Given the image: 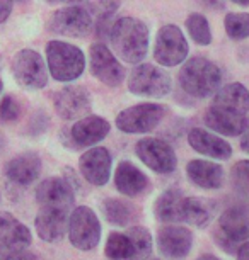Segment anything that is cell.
Instances as JSON below:
<instances>
[{"label": "cell", "instance_id": "1", "mask_svg": "<svg viewBox=\"0 0 249 260\" xmlns=\"http://www.w3.org/2000/svg\"><path fill=\"white\" fill-rule=\"evenodd\" d=\"M109 41L126 63H140L149 51V27L135 17H120L111 26Z\"/></svg>", "mask_w": 249, "mask_h": 260}, {"label": "cell", "instance_id": "2", "mask_svg": "<svg viewBox=\"0 0 249 260\" xmlns=\"http://www.w3.org/2000/svg\"><path fill=\"white\" fill-rule=\"evenodd\" d=\"M179 85L188 95L207 99L222 87V72L207 58H191L179 70Z\"/></svg>", "mask_w": 249, "mask_h": 260}, {"label": "cell", "instance_id": "3", "mask_svg": "<svg viewBox=\"0 0 249 260\" xmlns=\"http://www.w3.org/2000/svg\"><path fill=\"white\" fill-rule=\"evenodd\" d=\"M213 240L227 253H237L249 240V206L234 204L220 214L213 232Z\"/></svg>", "mask_w": 249, "mask_h": 260}, {"label": "cell", "instance_id": "4", "mask_svg": "<svg viewBox=\"0 0 249 260\" xmlns=\"http://www.w3.org/2000/svg\"><path fill=\"white\" fill-rule=\"evenodd\" d=\"M48 72L58 82L77 80L86 68V58L80 48L65 41H50L46 45Z\"/></svg>", "mask_w": 249, "mask_h": 260}, {"label": "cell", "instance_id": "5", "mask_svg": "<svg viewBox=\"0 0 249 260\" xmlns=\"http://www.w3.org/2000/svg\"><path fill=\"white\" fill-rule=\"evenodd\" d=\"M67 233L70 243L77 250L89 252L99 245L101 223L89 206H79V208L72 209L70 216H68Z\"/></svg>", "mask_w": 249, "mask_h": 260}, {"label": "cell", "instance_id": "6", "mask_svg": "<svg viewBox=\"0 0 249 260\" xmlns=\"http://www.w3.org/2000/svg\"><path fill=\"white\" fill-rule=\"evenodd\" d=\"M173 80L171 75L155 65H139L130 72L128 90L139 97L149 99H162L171 92Z\"/></svg>", "mask_w": 249, "mask_h": 260}, {"label": "cell", "instance_id": "7", "mask_svg": "<svg viewBox=\"0 0 249 260\" xmlns=\"http://www.w3.org/2000/svg\"><path fill=\"white\" fill-rule=\"evenodd\" d=\"M165 116V107L154 102H144L126 107L116 116V127L123 133L139 135L155 129Z\"/></svg>", "mask_w": 249, "mask_h": 260}, {"label": "cell", "instance_id": "8", "mask_svg": "<svg viewBox=\"0 0 249 260\" xmlns=\"http://www.w3.org/2000/svg\"><path fill=\"white\" fill-rule=\"evenodd\" d=\"M48 67L34 50H21L12 60V75L22 89L38 90L48 83Z\"/></svg>", "mask_w": 249, "mask_h": 260}, {"label": "cell", "instance_id": "9", "mask_svg": "<svg viewBox=\"0 0 249 260\" xmlns=\"http://www.w3.org/2000/svg\"><path fill=\"white\" fill-rule=\"evenodd\" d=\"M94 27V19L86 7L68 6L53 14L48 31L67 38H86Z\"/></svg>", "mask_w": 249, "mask_h": 260}, {"label": "cell", "instance_id": "10", "mask_svg": "<svg viewBox=\"0 0 249 260\" xmlns=\"http://www.w3.org/2000/svg\"><path fill=\"white\" fill-rule=\"evenodd\" d=\"M188 56V41L183 31L174 24L160 27L155 38L154 58L162 67H176Z\"/></svg>", "mask_w": 249, "mask_h": 260}, {"label": "cell", "instance_id": "11", "mask_svg": "<svg viewBox=\"0 0 249 260\" xmlns=\"http://www.w3.org/2000/svg\"><path fill=\"white\" fill-rule=\"evenodd\" d=\"M36 201L40 208L45 209H57L62 213L70 214L74 209L75 194L74 185L67 179L62 177H48L36 187Z\"/></svg>", "mask_w": 249, "mask_h": 260}, {"label": "cell", "instance_id": "12", "mask_svg": "<svg viewBox=\"0 0 249 260\" xmlns=\"http://www.w3.org/2000/svg\"><path fill=\"white\" fill-rule=\"evenodd\" d=\"M136 156L155 174H173L178 167L174 150L159 138H144L135 145Z\"/></svg>", "mask_w": 249, "mask_h": 260}, {"label": "cell", "instance_id": "13", "mask_svg": "<svg viewBox=\"0 0 249 260\" xmlns=\"http://www.w3.org/2000/svg\"><path fill=\"white\" fill-rule=\"evenodd\" d=\"M91 72L97 80L108 87H118L125 80V68L102 43H94L89 50Z\"/></svg>", "mask_w": 249, "mask_h": 260}, {"label": "cell", "instance_id": "14", "mask_svg": "<svg viewBox=\"0 0 249 260\" xmlns=\"http://www.w3.org/2000/svg\"><path fill=\"white\" fill-rule=\"evenodd\" d=\"M53 106L62 119H82L91 112V95L82 85H67L55 94Z\"/></svg>", "mask_w": 249, "mask_h": 260}, {"label": "cell", "instance_id": "15", "mask_svg": "<svg viewBox=\"0 0 249 260\" xmlns=\"http://www.w3.org/2000/svg\"><path fill=\"white\" fill-rule=\"evenodd\" d=\"M41 174V160L36 153H21L4 167V179L14 189H26Z\"/></svg>", "mask_w": 249, "mask_h": 260}, {"label": "cell", "instance_id": "16", "mask_svg": "<svg viewBox=\"0 0 249 260\" xmlns=\"http://www.w3.org/2000/svg\"><path fill=\"white\" fill-rule=\"evenodd\" d=\"M193 247V233L179 224H165L157 233V248L169 260H183Z\"/></svg>", "mask_w": 249, "mask_h": 260}, {"label": "cell", "instance_id": "17", "mask_svg": "<svg viewBox=\"0 0 249 260\" xmlns=\"http://www.w3.org/2000/svg\"><path fill=\"white\" fill-rule=\"evenodd\" d=\"M111 165H113V158H111L108 148H104V146H94V148L84 151V155L79 158L82 177L97 187L104 185L109 180Z\"/></svg>", "mask_w": 249, "mask_h": 260}, {"label": "cell", "instance_id": "18", "mask_svg": "<svg viewBox=\"0 0 249 260\" xmlns=\"http://www.w3.org/2000/svg\"><path fill=\"white\" fill-rule=\"evenodd\" d=\"M111 129L109 122L99 116H86L75 122L65 133L68 135L72 148H82V146H92L99 143L108 136Z\"/></svg>", "mask_w": 249, "mask_h": 260}, {"label": "cell", "instance_id": "19", "mask_svg": "<svg viewBox=\"0 0 249 260\" xmlns=\"http://www.w3.org/2000/svg\"><path fill=\"white\" fill-rule=\"evenodd\" d=\"M203 121L210 129L215 131L224 136H239L244 135L249 129V117L232 114V112L217 109V107L210 106L205 111Z\"/></svg>", "mask_w": 249, "mask_h": 260}, {"label": "cell", "instance_id": "20", "mask_svg": "<svg viewBox=\"0 0 249 260\" xmlns=\"http://www.w3.org/2000/svg\"><path fill=\"white\" fill-rule=\"evenodd\" d=\"M189 146L202 155H207L215 160H229L232 155V148L227 141H224L220 136L210 133L202 127H193L188 133Z\"/></svg>", "mask_w": 249, "mask_h": 260}, {"label": "cell", "instance_id": "21", "mask_svg": "<svg viewBox=\"0 0 249 260\" xmlns=\"http://www.w3.org/2000/svg\"><path fill=\"white\" fill-rule=\"evenodd\" d=\"M217 109L232 112V114H239V116H247L249 111V90L242 83L234 82V83H227V85L220 87L215 92V97H213L212 104Z\"/></svg>", "mask_w": 249, "mask_h": 260}, {"label": "cell", "instance_id": "22", "mask_svg": "<svg viewBox=\"0 0 249 260\" xmlns=\"http://www.w3.org/2000/svg\"><path fill=\"white\" fill-rule=\"evenodd\" d=\"M68 216L67 213H62V211L57 209H45L40 208L36 214V219H34V228H36V233L43 242L53 243L58 242L67 232L68 226Z\"/></svg>", "mask_w": 249, "mask_h": 260}, {"label": "cell", "instance_id": "23", "mask_svg": "<svg viewBox=\"0 0 249 260\" xmlns=\"http://www.w3.org/2000/svg\"><path fill=\"white\" fill-rule=\"evenodd\" d=\"M115 185L118 192L128 198H136L144 194L149 187V179L131 161H120L115 172Z\"/></svg>", "mask_w": 249, "mask_h": 260}, {"label": "cell", "instance_id": "24", "mask_svg": "<svg viewBox=\"0 0 249 260\" xmlns=\"http://www.w3.org/2000/svg\"><path fill=\"white\" fill-rule=\"evenodd\" d=\"M186 175L195 185L207 190L222 187L224 169L210 160H191L186 165Z\"/></svg>", "mask_w": 249, "mask_h": 260}, {"label": "cell", "instance_id": "25", "mask_svg": "<svg viewBox=\"0 0 249 260\" xmlns=\"http://www.w3.org/2000/svg\"><path fill=\"white\" fill-rule=\"evenodd\" d=\"M184 196L178 189H168L159 196L154 204V214L160 223H183Z\"/></svg>", "mask_w": 249, "mask_h": 260}, {"label": "cell", "instance_id": "26", "mask_svg": "<svg viewBox=\"0 0 249 260\" xmlns=\"http://www.w3.org/2000/svg\"><path fill=\"white\" fill-rule=\"evenodd\" d=\"M0 240L12 250H24L29 248L33 237L26 224H22L12 214L0 213Z\"/></svg>", "mask_w": 249, "mask_h": 260}, {"label": "cell", "instance_id": "27", "mask_svg": "<svg viewBox=\"0 0 249 260\" xmlns=\"http://www.w3.org/2000/svg\"><path fill=\"white\" fill-rule=\"evenodd\" d=\"M215 214V203L202 198H184L183 206V223L191 224L195 228L208 226Z\"/></svg>", "mask_w": 249, "mask_h": 260}, {"label": "cell", "instance_id": "28", "mask_svg": "<svg viewBox=\"0 0 249 260\" xmlns=\"http://www.w3.org/2000/svg\"><path fill=\"white\" fill-rule=\"evenodd\" d=\"M135 208L123 199L108 198L101 203V211L104 218L116 226H128L135 219Z\"/></svg>", "mask_w": 249, "mask_h": 260}, {"label": "cell", "instance_id": "29", "mask_svg": "<svg viewBox=\"0 0 249 260\" xmlns=\"http://www.w3.org/2000/svg\"><path fill=\"white\" fill-rule=\"evenodd\" d=\"M126 235L130 237L131 247H133V255L130 260H147L152 253V235L144 226H131Z\"/></svg>", "mask_w": 249, "mask_h": 260}, {"label": "cell", "instance_id": "30", "mask_svg": "<svg viewBox=\"0 0 249 260\" xmlns=\"http://www.w3.org/2000/svg\"><path fill=\"white\" fill-rule=\"evenodd\" d=\"M104 255L109 260H130L133 255V247H131L128 235L118 232L109 233L108 240H106Z\"/></svg>", "mask_w": 249, "mask_h": 260}, {"label": "cell", "instance_id": "31", "mask_svg": "<svg viewBox=\"0 0 249 260\" xmlns=\"http://www.w3.org/2000/svg\"><path fill=\"white\" fill-rule=\"evenodd\" d=\"M186 27H188L189 36L193 38V41L197 43V45L208 46L210 43H212V32H210L208 21L202 14H197V12L191 14V16L186 19Z\"/></svg>", "mask_w": 249, "mask_h": 260}, {"label": "cell", "instance_id": "32", "mask_svg": "<svg viewBox=\"0 0 249 260\" xmlns=\"http://www.w3.org/2000/svg\"><path fill=\"white\" fill-rule=\"evenodd\" d=\"M226 32L227 36L234 41H241V39L249 38V14L234 12L226 16Z\"/></svg>", "mask_w": 249, "mask_h": 260}, {"label": "cell", "instance_id": "33", "mask_svg": "<svg viewBox=\"0 0 249 260\" xmlns=\"http://www.w3.org/2000/svg\"><path fill=\"white\" fill-rule=\"evenodd\" d=\"M231 182L236 192L249 196V160H239L231 169Z\"/></svg>", "mask_w": 249, "mask_h": 260}, {"label": "cell", "instance_id": "34", "mask_svg": "<svg viewBox=\"0 0 249 260\" xmlns=\"http://www.w3.org/2000/svg\"><path fill=\"white\" fill-rule=\"evenodd\" d=\"M121 0H86V9L94 14L96 17L101 16H113L118 11Z\"/></svg>", "mask_w": 249, "mask_h": 260}, {"label": "cell", "instance_id": "35", "mask_svg": "<svg viewBox=\"0 0 249 260\" xmlns=\"http://www.w3.org/2000/svg\"><path fill=\"white\" fill-rule=\"evenodd\" d=\"M21 116V106H19L17 99H14L12 95H6L0 102V122L9 124L19 119Z\"/></svg>", "mask_w": 249, "mask_h": 260}, {"label": "cell", "instance_id": "36", "mask_svg": "<svg viewBox=\"0 0 249 260\" xmlns=\"http://www.w3.org/2000/svg\"><path fill=\"white\" fill-rule=\"evenodd\" d=\"M6 260H38V257L33 252H29L27 248H24V250H16V252H11Z\"/></svg>", "mask_w": 249, "mask_h": 260}, {"label": "cell", "instance_id": "37", "mask_svg": "<svg viewBox=\"0 0 249 260\" xmlns=\"http://www.w3.org/2000/svg\"><path fill=\"white\" fill-rule=\"evenodd\" d=\"M14 0H0V24L6 22L12 12Z\"/></svg>", "mask_w": 249, "mask_h": 260}, {"label": "cell", "instance_id": "38", "mask_svg": "<svg viewBox=\"0 0 249 260\" xmlns=\"http://www.w3.org/2000/svg\"><path fill=\"white\" fill-rule=\"evenodd\" d=\"M237 260H249V240L247 242H244L241 247L237 250Z\"/></svg>", "mask_w": 249, "mask_h": 260}, {"label": "cell", "instance_id": "39", "mask_svg": "<svg viewBox=\"0 0 249 260\" xmlns=\"http://www.w3.org/2000/svg\"><path fill=\"white\" fill-rule=\"evenodd\" d=\"M202 4L205 7H210V9H224L226 7V4H224V0H202Z\"/></svg>", "mask_w": 249, "mask_h": 260}, {"label": "cell", "instance_id": "40", "mask_svg": "<svg viewBox=\"0 0 249 260\" xmlns=\"http://www.w3.org/2000/svg\"><path fill=\"white\" fill-rule=\"evenodd\" d=\"M11 252H16V250H12L7 243H4L2 240H0V260H6Z\"/></svg>", "mask_w": 249, "mask_h": 260}, {"label": "cell", "instance_id": "41", "mask_svg": "<svg viewBox=\"0 0 249 260\" xmlns=\"http://www.w3.org/2000/svg\"><path fill=\"white\" fill-rule=\"evenodd\" d=\"M241 150L249 153V129L242 135V138H241Z\"/></svg>", "mask_w": 249, "mask_h": 260}, {"label": "cell", "instance_id": "42", "mask_svg": "<svg viewBox=\"0 0 249 260\" xmlns=\"http://www.w3.org/2000/svg\"><path fill=\"white\" fill-rule=\"evenodd\" d=\"M48 4H68V6H72V4H79L82 0H46Z\"/></svg>", "mask_w": 249, "mask_h": 260}, {"label": "cell", "instance_id": "43", "mask_svg": "<svg viewBox=\"0 0 249 260\" xmlns=\"http://www.w3.org/2000/svg\"><path fill=\"white\" fill-rule=\"evenodd\" d=\"M197 260H220V258H217L215 255H202V257H198Z\"/></svg>", "mask_w": 249, "mask_h": 260}, {"label": "cell", "instance_id": "44", "mask_svg": "<svg viewBox=\"0 0 249 260\" xmlns=\"http://www.w3.org/2000/svg\"><path fill=\"white\" fill-rule=\"evenodd\" d=\"M234 4H237V6H242V7H246L249 6V0H232Z\"/></svg>", "mask_w": 249, "mask_h": 260}, {"label": "cell", "instance_id": "45", "mask_svg": "<svg viewBox=\"0 0 249 260\" xmlns=\"http://www.w3.org/2000/svg\"><path fill=\"white\" fill-rule=\"evenodd\" d=\"M2 150H4V136L0 135V151H2Z\"/></svg>", "mask_w": 249, "mask_h": 260}, {"label": "cell", "instance_id": "46", "mask_svg": "<svg viewBox=\"0 0 249 260\" xmlns=\"http://www.w3.org/2000/svg\"><path fill=\"white\" fill-rule=\"evenodd\" d=\"M2 87H4V85H2V80H0V94H2Z\"/></svg>", "mask_w": 249, "mask_h": 260}, {"label": "cell", "instance_id": "47", "mask_svg": "<svg viewBox=\"0 0 249 260\" xmlns=\"http://www.w3.org/2000/svg\"><path fill=\"white\" fill-rule=\"evenodd\" d=\"M16 2H24V0H16Z\"/></svg>", "mask_w": 249, "mask_h": 260}, {"label": "cell", "instance_id": "48", "mask_svg": "<svg viewBox=\"0 0 249 260\" xmlns=\"http://www.w3.org/2000/svg\"><path fill=\"white\" fill-rule=\"evenodd\" d=\"M154 260H159V258H154Z\"/></svg>", "mask_w": 249, "mask_h": 260}]
</instances>
